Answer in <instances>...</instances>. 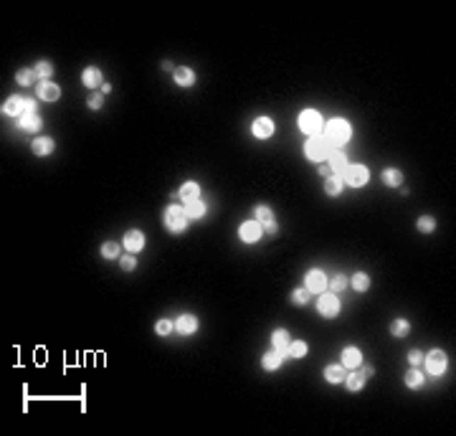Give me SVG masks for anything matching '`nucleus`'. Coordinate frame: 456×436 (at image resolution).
I'll return each mask as SVG.
<instances>
[{
  "label": "nucleus",
  "instance_id": "nucleus-1",
  "mask_svg": "<svg viewBox=\"0 0 456 436\" xmlns=\"http://www.w3.org/2000/svg\"><path fill=\"white\" fill-rule=\"evenodd\" d=\"M327 135V145H345L347 140H350V135H352V130H350V125L345 122V119H332L329 125H327L325 130Z\"/></svg>",
  "mask_w": 456,
  "mask_h": 436
},
{
  "label": "nucleus",
  "instance_id": "nucleus-2",
  "mask_svg": "<svg viewBox=\"0 0 456 436\" xmlns=\"http://www.w3.org/2000/svg\"><path fill=\"white\" fill-rule=\"evenodd\" d=\"M188 213H185V208H180V206H167V211H165V226H167V231H173V233H183L185 228H188Z\"/></svg>",
  "mask_w": 456,
  "mask_h": 436
},
{
  "label": "nucleus",
  "instance_id": "nucleus-3",
  "mask_svg": "<svg viewBox=\"0 0 456 436\" xmlns=\"http://www.w3.org/2000/svg\"><path fill=\"white\" fill-rule=\"evenodd\" d=\"M299 127H302L304 135L315 137V135L322 130V117H320L315 109H304V112L299 114Z\"/></svg>",
  "mask_w": 456,
  "mask_h": 436
},
{
  "label": "nucleus",
  "instance_id": "nucleus-4",
  "mask_svg": "<svg viewBox=\"0 0 456 436\" xmlns=\"http://www.w3.org/2000/svg\"><path fill=\"white\" fill-rule=\"evenodd\" d=\"M368 178H370V173H368V167H365V165H350V167L342 173V180H345V183H350L352 188L365 185V183H368Z\"/></svg>",
  "mask_w": 456,
  "mask_h": 436
},
{
  "label": "nucleus",
  "instance_id": "nucleus-5",
  "mask_svg": "<svg viewBox=\"0 0 456 436\" xmlns=\"http://www.w3.org/2000/svg\"><path fill=\"white\" fill-rule=\"evenodd\" d=\"M304 152H307L309 160H325L327 152H329V145H327V140H322V137H309L307 145H304Z\"/></svg>",
  "mask_w": 456,
  "mask_h": 436
},
{
  "label": "nucleus",
  "instance_id": "nucleus-6",
  "mask_svg": "<svg viewBox=\"0 0 456 436\" xmlns=\"http://www.w3.org/2000/svg\"><path fill=\"white\" fill-rule=\"evenodd\" d=\"M238 236H241L244 244H256L261 238V223L259 221H246V223H241Z\"/></svg>",
  "mask_w": 456,
  "mask_h": 436
},
{
  "label": "nucleus",
  "instance_id": "nucleus-7",
  "mask_svg": "<svg viewBox=\"0 0 456 436\" xmlns=\"http://www.w3.org/2000/svg\"><path fill=\"white\" fill-rule=\"evenodd\" d=\"M426 368H428L431 375H441V373L446 370V355H444V350H431V353L426 355Z\"/></svg>",
  "mask_w": 456,
  "mask_h": 436
},
{
  "label": "nucleus",
  "instance_id": "nucleus-8",
  "mask_svg": "<svg viewBox=\"0 0 456 436\" xmlns=\"http://www.w3.org/2000/svg\"><path fill=\"white\" fill-rule=\"evenodd\" d=\"M317 309H320L322 317H334V314L340 312V299H337L334 294H322V297L317 299Z\"/></svg>",
  "mask_w": 456,
  "mask_h": 436
},
{
  "label": "nucleus",
  "instance_id": "nucleus-9",
  "mask_svg": "<svg viewBox=\"0 0 456 436\" xmlns=\"http://www.w3.org/2000/svg\"><path fill=\"white\" fill-rule=\"evenodd\" d=\"M304 287L309 292H325L327 289V277L320 272V269H312V272H307V277H304Z\"/></svg>",
  "mask_w": 456,
  "mask_h": 436
},
{
  "label": "nucleus",
  "instance_id": "nucleus-10",
  "mask_svg": "<svg viewBox=\"0 0 456 436\" xmlns=\"http://www.w3.org/2000/svg\"><path fill=\"white\" fill-rule=\"evenodd\" d=\"M251 132H254V137H259V140H269V137L274 135V122H271L269 117H259V119H254Z\"/></svg>",
  "mask_w": 456,
  "mask_h": 436
},
{
  "label": "nucleus",
  "instance_id": "nucleus-11",
  "mask_svg": "<svg viewBox=\"0 0 456 436\" xmlns=\"http://www.w3.org/2000/svg\"><path fill=\"white\" fill-rule=\"evenodd\" d=\"M3 114H8V117H20V114H26V99L10 96V99L3 104Z\"/></svg>",
  "mask_w": 456,
  "mask_h": 436
},
{
  "label": "nucleus",
  "instance_id": "nucleus-12",
  "mask_svg": "<svg viewBox=\"0 0 456 436\" xmlns=\"http://www.w3.org/2000/svg\"><path fill=\"white\" fill-rule=\"evenodd\" d=\"M59 96H61V89H59L56 84L41 81V86H38V99H43V102H56Z\"/></svg>",
  "mask_w": 456,
  "mask_h": 436
},
{
  "label": "nucleus",
  "instance_id": "nucleus-13",
  "mask_svg": "<svg viewBox=\"0 0 456 436\" xmlns=\"http://www.w3.org/2000/svg\"><path fill=\"white\" fill-rule=\"evenodd\" d=\"M271 340H274V350H279V353L286 358V355H289V332H286V330H274Z\"/></svg>",
  "mask_w": 456,
  "mask_h": 436
},
{
  "label": "nucleus",
  "instance_id": "nucleus-14",
  "mask_svg": "<svg viewBox=\"0 0 456 436\" xmlns=\"http://www.w3.org/2000/svg\"><path fill=\"white\" fill-rule=\"evenodd\" d=\"M18 127L26 132H38L41 130V117L38 114H20L18 117Z\"/></svg>",
  "mask_w": 456,
  "mask_h": 436
},
{
  "label": "nucleus",
  "instance_id": "nucleus-15",
  "mask_svg": "<svg viewBox=\"0 0 456 436\" xmlns=\"http://www.w3.org/2000/svg\"><path fill=\"white\" fill-rule=\"evenodd\" d=\"M31 150H33L38 157H46V155L54 152V140H51V137H36L33 145H31Z\"/></svg>",
  "mask_w": 456,
  "mask_h": 436
},
{
  "label": "nucleus",
  "instance_id": "nucleus-16",
  "mask_svg": "<svg viewBox=\"0 0 456 436\" xmlns=\"http://www.w3.org/2000/svg\"><path fill=\"white\" fill-rule=\"evenodd\" d=\"M363 363V355L357 348H345L342 350V368H357Z\"/></svg>",
  "mask_w": 456,
  "mask_h": 436
},
{
  "label": "nucleus",
  "instance_id": "nucleus-17",
  "mask_svg": "<svg viewBox=\"0 0 456 436\" xmlns=\"http://www.w3.org/2000/svg\"><path fill=\"white\" fill-rule=\"evenodd\" d=\"M175 327H178V332H180V335H190V332H196L198 320L193 317V314H183V317H178Z\"/></svg>",
  "mask_w": 456,
  "mask_h": 436
},
{
  "label": "nucleus",
  "instance_id": "nucleus-18",
  "mask_svg": "<svg viewBox=\"0 0 456 436\" xmlns=\"http://www.w3.org/2000/svg\"><path fill=\"white\" fill-rule=\"evenodd\" d=\"M125 246H127V251H142V249H145V236H142V231H130V233L125 236Z\"/></svg>",
  "mask_w": 456,
  "mask_h": 436
},
{
  "label": "nucleus",
  "instance_id": "nucleus-19",
  "mask_svg": "<svg viewBox=\"0 0 456 436\" xmlns=\"http://www.w3.org/2000/svg\"><path fill=\"white\" fill-rule=\"evenodd\" d=\"M347 167H350V165H347V157H345L342 152L329 155V170H332V175H342Z\"/></svg>",
  "mask_w": 456,
  "mask_h": 436
},
{
  "label": "nucleus",
  "instance_id": "nucleus-20",
  "mask_svg": "<svg viewBox=\"0 0 456 436\" xmlns=\"http://www.w3.org/2000/svg\"><path fill=\"white\" fill-rule=\"evenodd\" d=\"M175 81H178L180 86H193V84H196V74H193V69H188V66H180V69H175Z\"/></svg>",
  "mask_w": 456,
  "mask_h": 436
},
{
  "label": "nucleus",
  "instance_id": "nucleus-21",
  "mask_svg": "<svg viewBox=\"0 0 456 436\" xmlns=\"http://www.w3.org/2000/svg\"><path fill=\"white\" fill-rule=\"evenodd\" d=\"M81 81H84L86 86H99V84H102V71H99L97 66H89V69H84V74H81Z\"/></svg>",
  "mask_w": 456,
  "mask_h": 436
},
{
  "label": "nucleus",
  "instance_id": "nucleus-22",
  "mask_svg": "<svg viewBox=\"0 0 456 436\" xmlns=\"http://www.w3.org/2000/svg\"><path fill=\"white\" fill-rule=\"evenodd\" d=\"M342 185H345V180H342L340 175H329L325 180L327 196H340V193H342Z\"/></svg>",
  "mask_w": 456,
  "mask_h": 436
},
{
  "label": "nucleus",
  "instance_id": "nucleus-23",
  "mask_svg": "<svg viewBox=\"0 0 456 436\" xmlns=\"http://www.w3.org/2000/svg\"><path fill=\"white\" fill-rule=\"evenodd\" d=\"M281 360H284V355H281L279 350H274V353H266V355L261 358V365H263L266 370H276V368L281 365Z\"/></svg>",
  "mask_w": 456,
  "mask_h": 436
},
{
  "label": "nucleus",
  "instance_id": "nucleus-24",
  "mask_svg": "<svg viewBox=\"0 0 456 436\" xmlns=\"http://www.w3.org/2000/svg\"><path fill=\"white\" fill-rule=\"evenodd\" d=\"M408 332H411V322H408V320H403V317L393 320V325H391V335H395V337H405Z\"/></svg>",
  "mask_w": 456,
  "mask_h": 436
},
{
  "label": "nucleus",
  "instance_id": "nucleus-25",
  "mask_svg": "<svg viewBox=\"0 0 456 436\" xmlns=\"http://www.w3.org/2000/svg\"><path fill=\"white\" fill-rule=\"evenodd\" d=\"M325 378L329 383H342V380H345V368H342V365H327Z\"/></svg>",
  "mask_w": 456,
  "mask_h": 436
},
{
  "label": "nucleus",
  "instance_id": "nucleus-26",
  "mask_svg": "<svg viewBox=\"0 0 456 436\" xmlns=\"http://www.w3.org/2000/svg\"><path fill=\"white\" fill-rule=\"evenodd\" d=\"M185 213H188V218L190 221H196V218H203L205 216V206L200 203V201H188V206H185Z\"/></svg>",
  "mask_w": 456,
  "mask_h": 436
},
{
  "label": "nucleus",
  "instance_id": "nucleus-27",
  "mask_svg": "<svg viewBox=\"0 0 456 436\" xmlns=\"http://www.w3.org/2000/svg\"><path fill=\"white\" fill-rule=\"evenodd\" d=\"M383 183L391 185V188H398V185L403 183V173H400V170H391V167L383 170Z\"/></svg>",
  "mask_w": 456,
  "mask_h": 436
},
{
  "label": "nucleus",
  "instance_id": "nucleus-28",
  "mask_svg": "<svg viewBox=\"0 0 456 436\" xmlns=\"http://www.w3.org/2000/svg\"><path fill=\"white\" fill-rule=\"evenodd\" d=\"M345 385H347V391H360V388L365 385L363 373H350V375H345Z\"/></svg>",
  "mask_w": 456,
  "mask_h": 436
},
{
  "label": "nucleus",
  "instance_id": "nucleus-29",
  "mask_svg": "<svg viewBox=\"0 0 456 436\" xmlns=\"http://www.w3.org/2000/svg\"><path fill=\"white\" fill-rule=\"evenodd\" d=\"M198 196H200V185H198V183H185V185L180 188V198H185V203H188V201H196Z\"/></svg>",
  "mask_w": 456,
  "mask_h": 436
},
{
  "label": "nucleus",
  "instance_id": "nucleus-30",
  "mask_svg": "<svg viewBox=\"0 0 456 436\" xmlns=\"http://www.w3.org/2000/svg\"><path fill=\"white\" fill-rule=\"evenodd\" d=\"M352 287H355L357 292H368L370 289V277L363 274V272H357V274L352 277Z\"/></svg>",
  "mask_w": 456,
  "mask_h": 436
},
{
  "label": "nucleus",
  "instance_id": "nucleus-31",
  "mask_svg": "<svg viewBox=\"0 0 456 436\" xmlns=\"http://www.w3.org/2000/svg\"><path fill=\"white\" fill-rule=\"evenodd\" d=\"M33 71H36V76H38V79H43V81H49V76L54 74V66H51L49 61H38V64L33 66Z\"/></svg>",
  "mask_w": 456,
  "mask_h": 436
},
{
  "label": "nucleus",
  "instance_id": "nucleus-32",
  "mask_svg": "<svg viewBox=\"0 0 456 436\" xmlns=\"http://www.w3.org/2000/svg\"><path fill=\"white\" fill-rule=\"evenodd\" d=\"M33 79H36V71H33V69H20V71L15 74V81H18L20 86H31Z\"/></svg>",
  "mask_w": 456,
  "mask_h": 436
},
{
  "label": "nucleus",
  "instance_id": "nucleus-33",
  "mask_svg": "<svg viewBox=\"0 0 456 436\" xmlns=\"http://www.w3.org/2000/svg\"><path fill=\"white\" fill-rule=\"evenodd\" d=\"M102 256H104V259H117V256H119V244L107 241V244L102 246Z\"/></svg>",
  "mask_w": 456,
  "mask_h": 436
},
{
  "label": "nucleus",
  "instance_id": "nucleus-34",
  "mask_svg": "<svg viewBox=\"0 0 456 436\" xmlns=\"http://www.w3.org/2000/svg\"><path fill=\"white\" fill-rule=\"evenodd\" d=\"M289 355H292V358H304V355H307V345H304L302 340L289 343Z\"/></svg>",
  "mask_w": 456,
  "mask_h": 436
},
{
  "label": "nucleus",
  "instance_id": "nucleus-35",
  "mask_svg": "<svg viewBox=\"0 0 456 436\" xmlns=\"http://www.w3.org/2000/svg\"><path fill=\"white\" fill-rule=\"evenodd\" d=\"M423 383V373H418V370H408V375H405V385L408 388H418Z\"/></svg>",
  "mask_w": 456,
  "mask_h": 436
},
{
  "label": "nucleus",
  "instance_id": "nucleus-36",
  "mask_svg": "<svg viewBox=\"0 0 456 436\" xmlns=\"http://www.w3.org/2000/svg\"><path fill=\"white\" fill-rule=\"evenodd\" d=\"M292 302L299 304V307L307 304V302H309V289H307V287H304V289H294L292 292Z\"/></svg>",
  "mask_w": 456,
  "mask_h": 436
},
{
  "label": "nucleus",
  "instance_id": "nucleus-37",
  "mask_svg": "<svg viewBox=\"0 0 456 436\" xmlns=\"http://www.w3.org/2000/svg\"><path fill=\"white\" fill-rule=\"evenodd\" d=\"M254 216L266 223V221H274V211H271L269 206H256V208H254Z\"/></svg>",
  "mask_w": 456,
  "mask_h": 436
},
{
  "label": "nucleus",
  "instance_id": "nucleus-38",
  "mask_svg": "<svg viewBox=\"0 0 456 436\" xmlns=\"http://www.w3.org/2000/svg\"><path fill=\"white\" fill-rule=\"evenodd\" d=\"M436 228V221L431 216H421L418 218V231H423V233H431Z\"/></svg>",
  "mask_w": 456,
  "mask_h": 436
},
{
  "label": "nucleus",
  "instance_id": "nucleus-39",
  "mask_svg": "<svg viewBox=\"0 0 456 436\" xmlns=\"http://www.w3.org/2000/svg\"><path fill=\"white\" fill-rule=\"evenodd\" d=\"M347 284H350V282H347V277H345V274H337V277H334V279L329 282L332 292H342V289H347Z\"/></svg>",
  "mask_w": 456,
  "mask_h": 436
},
{
  "label": "nucleus",
  "instance_id": "nucleus-40",
  "mask_svg": "<svg viewBox=\"0 0 456 436\" xmlns=\"http://www.w3.org/2000/svg\"><path fill=\"white\" fill-rule=\"evenodd\" d=\"M155 330H157V335H170L173 332V322L170 320H157V325H155Z\"/></svg>",
  "mask_w": 456,
  "mask_h": 436
},
{
  "label": "nucleus",
  "instance_id": "nucleus-41",
  "mask_svg": "<svg viewBox=\"0 0 456 436\" xmlns=\"http://www.w3.org/2000/svg\"><path fill=\"white\" fill-rule=\"evenodd\" d=\"M134 264H137V261H134V256H122V259H119V267H122L125 272H132V269H134Z\"/></svg>",
  "mask_w": 456,
  "mask_h": 436
},
{
  "label": "nucleus",
  "instance_id": "nucleus-42",
  "mask_svg": "<svg viewBox=\"0 0 456 436\" xmlns=\"http://www.w3.org/2000/svg\"><path fill=\"white\" fill-rule=\"evenodd\" d=\"M102 107H104V96L94 94V96L89 99V109H102Z\"/></svg>",
  "mask_w": 456,
  "mask_h": 436
},
{
  "label": "nucleus",
  "instance_id": "nucleus-43",
  "mask_svg": "<svg viewBox=\"0 0 456 436\" xmlns=\"http://www.w3.org/2000/svg\"><path fill=\"white\" fill-rule=\"evenodd\" d=\"M421 360H423V353H421V350H411V355H408V363H411V365H418Z\"/></svg>",
  "mask_w": 456,
  "mask_h": 436
},
{
  "label": "nucleus",
  "instance_id": "nucleus-44",
  "mask_svg": "<svg viewBox=\"0 0 456 436\" xmlns=\"http://www.w3.org/2000/svg\"><path fill=\"white\" fill-rule=\"evenodd\" d=\"M263 228H266L269 233H276V223H274V221H266V223H263Z\"/></svg>",
  "mask_w": 456,
  "mask_h": 436
},
{
  "label": "nucleus",
  "instance_id": "nucleus-45",
  "mask_svg": "<svg viewBox=\"0 0 456 436\" xmlns=\"http://www.w3.org/2000/svg\"><path fill=\"white\" fill-rule=\"evenodd\" d=\"M360 373H363V378H370V375H373L375 370H373V365H365V368H363Z\"/></svg>",
  "mask_w": 456,
  "mask_h": 436
},
{
  "label": "nucleus",
  "instance_id": "nucleus-46",
  "mask_svg": "<svg viewBox=\"0 0 456 436\" xmlns=\"http://www.w3.org/2000/svg\"><path fill=\"white\" fill-rule=\"evenodd\" d=\"M320 175H325V178H329V175H332L329 165H320Z\"/></svg>",
  "mask_w": 456,
  "mask_h": 436
}]
</instances>
